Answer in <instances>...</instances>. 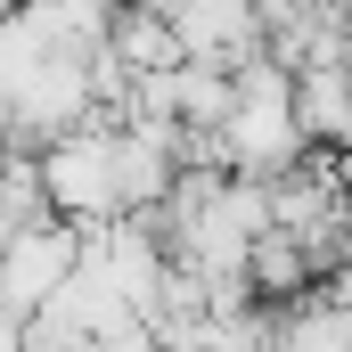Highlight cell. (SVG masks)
Here are the masks:
<instances>
[{"mask_svg": "<svg viewBox=\"0 0 352 352\" xmlns=\"http://www.w3.org/2000/svg\"><path fill=\"white\" fill-rule=\"evenodd\" d=\"M33 173H41V205L66 230H98L115 221V156H107V115H82L50 140H33Z\"/></svg>", "mask_w": 352, "mask_h": 352, "instance_id": "cell-1", "label": "cell"}, {"mask_svg": "<svg viewBox=\"0 0 352 352\" xmlns=\"http://www.w3.org/2000/svg\"><path fill=\"white\" fill-rule=\"evenodd\" d=\"M164 25H173V41H180L188 66H221V74H238L246 58H263L254 0H164Z\"/></svg>", "mask_w": 352, "mask_h": 352, "instance_id": "cell-2", "label": "cell"}, {"mask_svg": "<svg viewBox=\"0 0 352 352\" xmlns=\"http://www.w3.org/2000/svg\"><path fill=\"white\" fill-rule=\"evenodd\" d=\"M74 270V230L66 221H33V230H8L0 238V311H41Z\"/></svg>", "mask_w": 352, "mask_h": 352, "instance_id": "cell-3", "label": "cell"}, {"mask_svg": "<svg viewBox=\"0 0 352 352\" xmlns=\"http://www.w3.org/2000/svg\"><path fill=\"white\" fill-rule=\"evenodd\" d=\"M287 107L303 148H344L352 140V107H344V66H295L287 74Z\"/></svg>", "mask_w": 352, "mask_h": 352, "instance_id": "cell-4", "label": "cell"}, {"mask_svg": "<svg viewBox=\"0 0 352 352\" xmlns=\"http://www.w3.org/2000/svg\"><path fill=\"white\" fill-rule=\"evenodd\" d=\"M90 352H164V344H156L148 328H123V336H98V344H90Z\"/></svg>", "mask_w": 352, "mask_h": 352, "instance_id": "cell-5", "label": "cell"}, {"mask_svg": "<svg viewBox=\"0 0 352 352\" xmlns=\"http://www.w3.org/2000/svg\"><path fill=\"white\" fill-rule=\"evenodd\" d=\"M0 352H16V311H0Z\"/></svg>", "mask_w": 352, "mask_h": 352, "instance_id": "cell-6", "label": "cell"}]
</instances>
